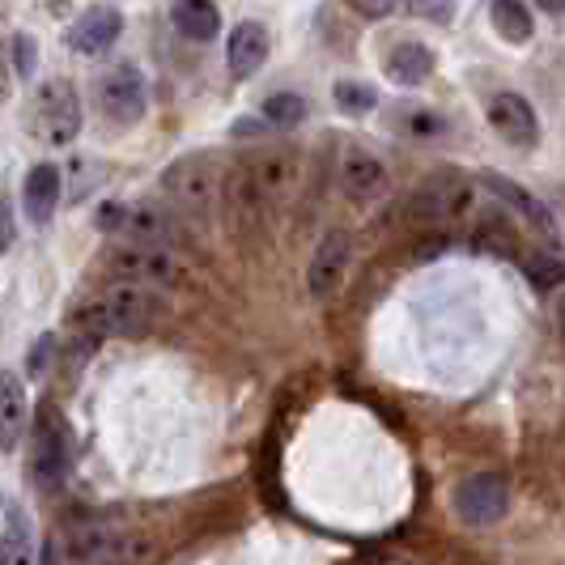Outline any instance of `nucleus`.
Wrapping results in <instances>:
<instances>
[{"label": "nucleus", "mask_w": 565, "mask_h": 565, "mask_svg": "<svg viewBox=\"0 0 565 565\" xmlns=\"http://www.w3.org/2000/svg\"><path fill=\"white\" fill-rule=\"evenodd\" d=\"M107 268L124 285H141V289H174L188 277V264L179 259L174 247H153V243H115L107 252Z\"/></svg>", "instance_id": "1"}, {"label": "nucleus", "mask_w": 565, "mask_h": 565, "mask_svg": "<svg viewBox=\"0 0 565 565\" xmlns=\"http://www.w3.org/2000/svg\"><path fill=\"white\" fill-rule=\"evenodd\" d=\"M477 204V183L455 174V170H438L429 174L422 188L408 200V217L413 222H429V226H451V222H463Z\"/></svg>", "instance_id": "2"}, {"label": "nucleus", "mask_w": 565, "mask_h": 565, "mask_svg": "<svg viewBox=\"0 0 565 565\" xmlns=\"http://www.w3.org/2000/svg\"><path fill=\"white\" fill-rule=\"evenodd\" d=\"M94 311H98V323H103L107 337H145L158 323L162 302L153 298V289L119 281L94 302Z\"/></svg>", "instance_id": "3"}, {"label": "nucleus", "mask_w": 565, "mask_h": 565, "mask_svg": "<svg viewBox=\"0 0 565 565\" xmlns=\"http://www.w3.org/2000/svg\"><path fill=\"white\" fill-rule=\"evenodd\" d=\"M451 507L463 523L489 527V523H498L510 510V481L502 472H472V477H463V481L455 484Z\"/></svg>", "instance_id": "4"}, {"label": "nucleus", "mask_w": 565, "mask_h": 565, "mask_svg": "<svg viewBox=\"0 0 565 565\" xmlns=\"http://www.w3.org/2000/svg\"><path fill=\"white\" fill-rule=\"evenodd\" d=\"M34 132L47 145H68L82 132V103H77V89L73 82H47L34 98Z\"/></svg>", "instance_id": "5"}, {"label": "nucleus", "mask_w": 565, "mask_h": 565, "mask_svg": "<svg viewBox=\"0 0 565 565\" xmlns=\"http://www.w3.org/2000/svg\"><path fill=\"white\" fill-rule=\"evenodd\" d=\"M98 107L115 124H137L145 115V107H149V85H145V73L132 60L107 64V73L98 82Z\"/></svg>", "instance_id": "6"}, {"label": "nucleus", "mask_w": 565, "mask_h": 565, "mask_svg": "<svg viewBox=\"0 0 565 565\" xmlns=\"http://www.w3.org/2000/svg\"><path fill=\"white\" fill-rule=\"evenodd\" d=\"M162 192H167L170 213L204 217L213 209V170L204 158H183L162 174Z\"/></svg>", "instance_id": "7"}, {"label": "nucleus", "mask_w": 565, "mask_h": 565, "mask_svg": "<svg viewBox=\"0 0 565 565\" xmlns=\"http://www.w3.org/2000/svg\"><path fill=\"white\" fill-rule=\"evenodd\" d=\"M349 255H353V243H349L344 230H328L319 238L311 264H307V294L315 302L337 298V289L344 285V273H349Z\"/></svg>", "instance_id": "8"}, {"label": "nucleus", "mask_w": 565, "mask_h": 565, "mask_svg": "<svg viewBox=\"0 0 565 565\" xmlns=\"http://www.w3.org/2000/svg\"><path fill=\"white\" fill-rule=\"evenodd\" d=\"M103 226L124 234V243H153V247H170L174 234V213L162 204H124L103 217Z\"/></svg>", "instance_id": "9"}, {"label": "nucleus", "mask_w": 565, "mask_h": 565, "mask_svg": "<svg viewBox=\"0 0 565 565\" xmlns=\"http://www.w3.org/2000/svg\"><path fill=\"white\" fill-rule=\"evenodd\" d=\"M484 115H489V124H493V132H498L502 141L519 145V149H532V145L540 141L536 111H532V103H527L523 94H514V89L493 94V98L484 103Z\"/></svg>", "instance_id": "10"}, {"label": "nucleus", "mask_w": 565, "mask_h": 565, "mask_svg": "<svg viewBox=\"0 0 565 565\" xmlns=\"http://www.w3.org/2000/svg\"><path fill=\"white\" fill-rule=\"evenodd\" d=\"M340 188H344V196L370 204V200L387 196L392 174H387V167H383L370 149H349L344 162H340Z\"/></svg>", "instance_id": "11"}, {"label": "nucleus", "mask_w": 565, "mask_h": 565, "mask_svg": "<svg viewBox=\"0 0 565 565\" xmlns=\"http://www.w3.org/2000/svg\"><path fill=\"white\" fill-rule=\"evenodd\" d=\"M119 30H124V13L115 4H89L82 18L73 22V30H68V43L82 56H103L119 39Z\"/></svg>", "instance_id": "12"}, {"label": "nucleus", "mask_w": 565, "mask_h": 565, "mask_svg": "<svg viewBox=\"0 0 565 565\" xmlns=\"http://www.w3.org/2000/svg\"><path fill=\"white\" fill-rule=\"evenodd\" d=\"M60 170L52 162H39V167L26 170V179H22V209H26V217L34 226H47L52 222V213H56L60 204Z\"/></svg>", "instance_id": "13"}, {"label": "nucleus", "mask_w": 565, "mask_h": 565, "mask_svg": "<svg viewBox=\"0 0 565 565\" xmlns=\"http://www.w3.org/2000/svg\"><path fill=\"white\" fill-rule=\"evenodd\" d=\"M26 425H30L26 387H22L18 374L0 370V451H18Z\"/></svg>", "instance_id": "14"}, {"label": "nucleus", "mask_w": 565, "mask_h": 565, "mask_svg": "<svg viewBox=\"0 0 565 565\" xmlns=\"http://www.w3.org/2000/svg\"><path fill=\"white\" fill-rule=\"evenodd\" d=\"M226 60H230V73L238 82H247L259 73V64L268 60V30L259 22H238L230 30V43H226Z\"/></svg>", "instance_id": "15"}, {"label": "nucleus", "mask_w": 565, "mask_h": 565, "mask_svg": "<svg viewBox=\"0 0 565 565\" xmlns=\"http://www.w3.org/2000/svg\"><path fill=\"white\" fill-rule=\"evenodd\" d=\"M247 183H252V196L259 204H268V200H281L289 192V183H294V158L289 153H259L252 167H247Z\"/></svg>", "instance_id": "16"}, {"label": "nucleus", "mask_w": 565, "mask_h": 565, "mask_svg": "<svg viewBox=\"0 0 565 565\" xmlns=\"http://www.w3.org/2000/svg\"><path fill=\"white\" fill-rule=\"evenodd\" d=\"M477 183H481V188H489V192L502 200V204H510L519 217H527L536 230L553 234V213H548V209H544V204H540V200L532 196L523 183H514V179H507V174H481Z\"/></svg>", "instance_id": "17"}, {"label": "nucleus", "mask_w": 565, "mask_h": 565, "mask_svg": "<svg viewBox=\"0 0 565 565\" xmlns=\"http://www.w3.org/2000/svg\"><path fill=\"white\" fill-rule=\"evenodd\" d=\"M64 468H68L64 434L56 429V417H43L34 429V477L39 484H56L64 481Z\"/></svg>", "instance_id": "18"}, {"label": "nucleus", "mask_w": 565, "mask_h": 565, "mask_svg": "<svg viewBox=\"0 0 565 565\" xmlns=\"http://www.w3.org/2000/svg\"><path fill=\"white\" fill-rule=\"evenodd\" d=\"M170 22H174V30H179L183 39L209 43V39H217V30H222V13H217V4H209V0H179V4H170Z\"/></svg>", "instance_id": "19"}, {"label": "nucleus", "mask_w": 565, "mask_h": 565, "mask_svg": "<svg viewBox=\"0 0 565 565\" xmlns=\"http://www.w3.org/2000/svg\"><path fill=\"white\" fill-rule=\"evenodd\" d=\"M434 73V52L425 43H396L387 52V77L396 85H422Z\"/></svg>", "instance_id": "20"}, {"label": "nucleus", "mask_w": 565, "mask_h": 565, "mask_svg": "<svg viewBox=\"0 0 565 565\" xmlns=\"http://www.w3.org/2000/svg\"><path fill=\"white\" fill-rule=\"evenodd\" d=\"M64 557L73 565H111L115 540L98 527H77V532L64 536Z\"/></svg>", "instance_id": "21"}, {"label": "nucleus", "mask_w": 565, "mask_h": 565, "mask_svg": "<svg viewBox=\"0 0 565 565\" xmlns=\"http://www.w3.org/2000/svg\"><path fill=\"white\" fill-rule=\"evenodd\" d=\"M489 18H493V30L507 39V43H527L532 39V9L527 4H519V0H498L493 9H489Z\"/></svg>", "instance_id": "22"}, {"label": "nucleus", "mask_w": 565, "mask_h": 565, "mask_svg": "<svg viewBox=\"0 0 565 565\" xmlns=\"http://www.w3.org/2000/svg\"><path fill=\"white\" fill-rule=\"evenodd\" d=\"M0 565H34V540L26 532L22 510H9V523L0 532Z\"/></svg>", "instance_id": "23"}, {"label": "nucleus", "mask_w": 565, "mask_h": 565, "mask_svg": "<svg viewBox=\"0 0 565 565\" xmlns=\"http://www.w3.org/2000/svg\"><path fill=\"white\" fill-rule=\"evenodd\" d=\"M392 124L404 128V137H413V141H429V137H443V128H447V119L438 111H422V107H396L392 111Z\"/></svg>", "instance_id": "24"}, {"label": "nucleus", "mask_w": 565, "mask_h": 565, "mask_svg": "<svg viewBox=\"0 0 565 565\" xmlns=\"http://www.w3.org/2000/svg\"><path fill=\"white\" fill-rule=\"evenodd\" d=\"M523 273L536 289H557V285H565V259L548 252H532L523 255Z\"/></svg>", "instance_id": "25"}, {"label": "nucleus", "mask_w": 565, "mask_h": 565, "mask_svg": "<svg viewBox=\"0 0 565 565\" xmlns=\"http://www.w3.org/2000/svg\"><path fill=\"white\" fill-rule=\"evenodd\" d=\"M302 115H307V98L294 94V89H281V94H268V98H264V119H268V124L294 128Z\"/></svg>", "instance_id": "26"}, {"label": "nucleus", "mask_w": 565, "mask_h": 565, "mask_svg": "<svg viewBox=\"0 0 565 565\" xmlns=\"http://www.w3.org/2000/svg\"><path fill=\"white\" fill-rule=\"evenodd\" d=\"M332 103H337V111H344V115H370L374 103H379V94L362 82H337L332 85Z\"/></svg>", "instance_id": "27"}, {"label": "nucleus", "mask_w": 565, "mask_h": 565, "mask_svg": "<svg viewBox=\"0 0 565 565\" xmlns=\"http://www.w3.org/2000/svg\"><path fill=\"white\" fill-rule=\"evenodd\" d=\"M52 353H56V337H43L34 349L26 353V366H30V379H43L47 366H52Z\"/></svg>", "instance_id": "28"}, {"label": "nucleus", "mask_w": 565, "mask_h": 565, "mask_svg": "<svg viewBox=\"0 0 565 565\" xmlns=\"http://www.w3.org/2000/svg\"><path fill=\"white\" fill-rule=\"evenodd\" d=\"M13 234H18V230H13V209L0 200V255L13 247Z\"/></svg>", "instance_id": "29"}, {"label": "nucleus", "mask_w": 565, "mask_h": 565, "mask_svg": "<svg viewBox=\"0 0 565 565\" xmlns=\"http://www.w3.org/2000/svg\"><path fill=\"white\" fill-rule=\"evenodd\" d=\"M413 13H422V18H429V22H451L455 4H413Z\"/></svg>", "instance_id": "30"}, {"label": "nucleus", "mask_w": 565, "mask_h": 565, "mask_svg": "<svg viewBox=\"0 0 565 565\" xmlns=\"http://www.w3.org/2000/svg\"><path fill=\"white\" fill-rule=\"evenodd\" d=\"M18 60H22V64H18V68H22V73H34V43H26V39H18Z\"/></svg>", "instance_id": "31"}, {"label": "nucleus", "mask_w": 565, "mask_h": 565, "mask_svg": "<svg viewBox=\"0 0 565 565\" xmlns=\"http://www.w3.org/2000/svg\"><path fill=\"white\" fill-rule=\"evenodd\" d=\"M362 18H387L392 13V4H353Z\"/></svg>", "instance_id": "32"}, {"label": "nucleus", "mask_w": 565, "mask_h": 565, "mask_svg": "<svg viewBox=\"0 0 565 565\" xmlns=\"http://www.w3.org/2000/svg\"><path fill=\"white\" fill-rule=\"evenodd\" d=\"M43 565H60V544H56V540H47V544H43Z\"/></svg>", "instance_id": "33"}, {"label": "nucleus", "mask_w": 565, "mask_h": 565, "mask_svg": "<svg viewBox=\"0 0 565 565\" xmlns=\"http://www.w3.org/2000/svg\"><path fill=\"white\" fill-rule=\"evenodd\" d=\"M4 89H9V64L0 56V98H4Z\"/></svg>", "instance_id": "34"}, {"label": "nucleus", "mask_w": 565, "mask_h": 565, "mask_svg": "<svg viewBox=\"0 0 565 565\" xmlns=\"http://www.w3.org/2000/svg\"><path fill=\"white\" fill-rule=\"evenodd\" d=\"M557 328H562V337H565V294L557 298Z\"/></svg>", "instance_id": "35"}]
</instances>
